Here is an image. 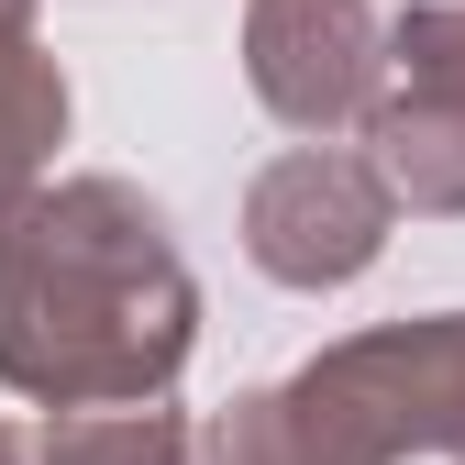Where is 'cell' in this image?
Masks as SVG:
<instances>
[{
    "instance_id": "3",
    "label": "cell",
    "mask_w": 465,
    "mask_h": 465,
    "mask_svg": "<svg viewBox=\"0 0 465 465\" xmlns=\"http://www.w3.org/2000/svg\"><path fill=\"white\" fill-rule=\"evenodd\" d=\"M388 189L355 144H288L266 178L244 189V255L277 277V288H355L377 255H388Z\"/></svg>"
},
{
    "instance_id": "7",
    "label": "cell",
    "mask_w": 465,
    "mask_h": 465,
    "mask_svg": "<svg viewBox=\"0 0 465 465\" xmlns=\"http://www.w3.org/2000/svg\"><path fill=\"white\" fill-rule=\"evenodd\" d=\"M34 454L45 465H200V432L166 399H134V411H45Z\"/></svg>"
},
{
    "instance_id": "11",
    "label": "cell",
    "mask_w": 465,
    "mask_h": 465,
    "mask_svg": "<svg viewBox=\"0 0 465 465\" xmlns=\"http://www.w3.org/2000/svg\"><path fill=\"white\" fill-rule=\"evenodd\" d=\"M34 12H45V0H0V23H12V34H34Z\"/></svg>"
},
{
    "instance_id": "6",
    "label": "cell",
    "mask_w": 465,
    "mask_h": 465,
    "mask_svg": "<svg viewBox=\"0 0 465 465\" xmlns=\"http://www.w3.org/2000/svg\"><path fill=\"white\" fill-rule=\"evenodd\" d=\"M55 144H67V67L0 23V211H23L45 189Z\"/></svg>"
},
{
    "instance_id": "2",
    "label": "cell",
    "mask_w": 465,
    "mask_h": 465,
    "mask_svg": "<svg viewBox=\"0 0 465 465\" xmlns=\"http://www.w3.org/2000/svg\"><path fill=\"white\" fill-rule=\"evenodd\" d=\"M311 465H465V311L343 332L300 377H277Z\"/></svg>"
},
{
    "instance_id": "5",
    "label": "cell",
    "mask_w": 465,
    "mask_h": 465,
    "mask_svg": "<svg viewBox=\"0 0 465 465\" xmlns=\"http://www.w3.org/2000/svg\"><path fill=\"white\" fill-rule=\"evenodd\" d=\"M355 134H366V166H377L388 211L465 222V100H443V89H377V111Z\"/></svg>"
},
{
    "instance_id": "9",
    "label": "cell",
    "mask_w": 465,
    "mask_h": 465,
    "mask_svg": "<svg viewBox=\"0 0 465 465\" xmlns=\"http://www.w3.org/2000/svg\"><path fill=\"white\" fill-rule=\"evenodd\" d=\"M200 465H311V443L288 432L277 388H244V399H222L200 421Z\"/></svg>"
},
{
    "instance_id": "1",
    "label": "cell",
    "mask_w": 465,
    "mask_h": 465,
    "mask_svg": "<svg viewBox=\"0 0 465 465\" xmlns=\"http://www.w3.org/2000/svg\"><path fill=\"white\" fill-rule=\"evenodd\" d=\"M200 343V277L134 178H45L0 211V388L34 411L166 399Z\"/></svg>"
},
{
    "instance_id": "4",
    "label": "cell",
    "mask_w": 465,
    "mask_h": 465,
    "mask_svg": "<svg viewBox=\"0 0 465 465\" xmlns=\"http://www.w3.org/2000/svg\"><path fill=\"white\" fill-rule=\"evenodd\" d=\"M244 89L311 144L355 134L388 89L377 0H244Z\"/></svg>"
},
{
    "instance_id": "8",
    "label": "cell",
    "mask_w": 465,
    "mask_h": 465,
    "mask_svg": "<svg viewBox=\"0 0 465 465\" xmlns=\"http://www.w3.org/2000/svg\"><path fill=\"white\" fill-rule=\"evenodd\" d=\"M388 89L465 100V0H411V12L388 23Z\"/></svg>"
},
{
    "instance_id": "10",
    "label": "cell",
    "mask_w": 465,
    "mask_h": 465,
    "mask_svg": "<svg viewBox=\"0 0 465 465\" xmlns=\"http://www.w3.org/2000/svg\"><path fill=\"white\" fill-rule=\"evenodd\" d=\"M0 465H45V454H34V432H23V421H0Z\"/></svg>"
}]
</instances>
